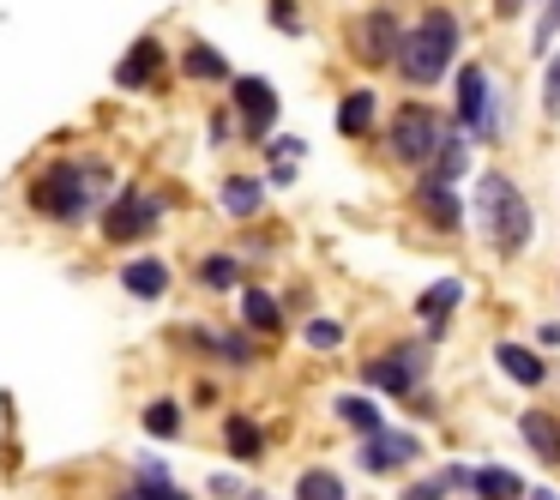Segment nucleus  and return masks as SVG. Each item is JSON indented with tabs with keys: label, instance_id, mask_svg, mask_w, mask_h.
<instances>
[{
	"label": "nucleus",
	"instance_id": "obj_33",
	"mask_svg": "<svg viewBox=\"0 0 560 500\" xmlns=\"http://www.w3.org/2000/svg\"><path fill=\"white\" fill-rule=\"evenodd\" d=\"M266 158H271V163H302V158H307V139H295V133H271V139H266Z\"/></svg>",
	"mask_w": 560,
	"mask_h": 500
},
{
	"label": "nucleus",
	"instance_id": "obj_30",
	"mask_svg": "<svg viewBox=\"0 0 560 500\" xmlns=\"http://www.w3.org/2000/svg\"><path fill=\"white\" fill-rule=\"evenodd\" d=\"M470 482H476V464H464V458H446V464H440V470H434V488H440V495H470Z\"/></svg>",
	"mask_w": 560,
	"mask_h": 500
},
{
	"label": "nucleus",
	"instance_id": "obj_13",
	"mask_svg": "<svg viewBox=\"0 0 560 500\" xmlns=\"http://www.w3.org/2000/svg\"><path fill=\"white\" fill-rule=\"evenodd\" d=\"M163 67H170V49L163 37H133V49L115 61V91H158L163 85Z\"/></svg>",
	"mask_w": 560,
	"mask_h": 500
},
{
	"label": "nucleus",
	"instance_id": "obj_4",
	"mask_svg": "<svg viewBox=\"0 0 560 500\" xmlns=\"http://www.w3.org/2000/svg\"><path fill=\"white\" fill-rule=\"evenodd\" d=\"M452 133H458V127H452V115L440 109V103L404 97L398 109L386 115V127H380V151H386V163H398V170H416V175H422L428 163H434V151L446 146Z\"/></svg>",
	"mask_w": 560,
	"mask_h": 500
},
{
	"label": "nucleus",
	"instance_id": "obj_25",
	"mask_svg": "<svg viewBox=\"0 0 560 500\" xmlns=\"http://www.w3.org/2000/svg\"><path fill=\"white\" fill-rule=\"evenodd\" d=\"M331 416H338V422L350 428L355 440H368L374 428H386V410H380L374 398H362V392H343V398L331 404Z\"/></svg>",
	"mask_w": 560,
	"mask_h": 500
},
{
	"label": "nucleus",
	"instance_id": "obj_2",
	"mask_svg": "<svg viewBox=\"0 0 560 500\" xmlns=\"http://www.w3.org/2000/svg\"><path fill=\"white\" fill-rule=\"evenodd\" d=\"M470 182V218L482 242L494 247V259H524L536 247V206L524 199V187L506 170H482Z\"/></svg>",
	"mask_w": 560,
	"mask_h": 500
},
{
	"label": "nucleus",
	"instance_id": "obj_22",
	"mask_svg": "<svg viewBox=\"0 0 560 500\" xmlns=\"http://www.w3.org/2000/svg\"><path fill=\"white\" fill-rule=\"evenodd\" d=\"M518 440L536 452L542 464H560V416L555 410H524L518 416Z\"/></svg>",
	"mask_w": 560,
	"mask_h": 500
},
{
	"label": "nucleus",
	"instance_id": "obj_24",
	"mask_svg": "<svg viewBox=\"0 0 560 500\" xmlns=\"http://www.w3.org/2000/svg\"><path fill=\"white\" fill-rule=\"evenodd\" d=\"M223 452L242 464H259L266 458V428L254 422V416H223Z\"/></svg>",
	"mask_w": 560,
	"mask_h": 500
},
{
	"label": "nucleus",
	"instance_id": "obj_37",
	"mask_svg": "<svg viewBox=\"0 0 560 500\" xmlns=\"http://www.w3.org/2000/svg\"><path fill=\"white\" fill-rule=\"evenodd\" d=\"M230 139H235V115L230 109H211V133H206V146H230Z\"/></svg>",
	"mask_w": 560,
	"mask_h": 500
},
{
	"label": "nucleus",
	"instance_id": "obj_17",
	"mask_svg": "<svg viewBox=\"0 0 560 500\" xmlns=\"http://www.w3.org/2000/svg\"><path fill=\"white\" fill-rule=\"evenodd\" d=\"M242 332L247 338H278V332H290V319H283V302L266 290V283H242Z\"/></svg>",
	"mask_w": 560,
	"mask_h": 500
},
{
	"label": "nucleus",
	"instance_id": "obj_29",
	"mask_svg": "<svg viewBox=\"0 0 560 500\" xmlns=\"http://www.w3.org/2000/svg\"><path fill=\"white\" fill-rule=\"evenodd\" d=\"M555 43H560V0H542V7H536V25H530V55L548 61Z\"/></svg>",
	"mask_w": 560,
	"mask_h": 500
},
{
	"label": "nucleus",
	"instance_id": "obj_19",
	"mask_svg": "<svg viewBox=\"0 0 560 500\" xmlns=\"http://www.w3.org/2000/svg\"><path fill=\"white\" fill-rule=\"evenodd\" d=\"M242 278H247V259L242 254H223V247H218V254H199L194 259V283L206 295H235V290H242Z\"/></svg>",
	"mask_w": 560,
	"mask_h": 500
},
{
	"label": "nucleus",
	"instance_id": "obj_23",
	"mask_svg": "<svg viewBox=\"0 0 560 500\" xmlns=\"http://www.w3.org/2000/svg\"><path fill=\"white\" fill-rule=\"evenodd\" d=\"M422 182H440V187H458V182H470V139H464V133H452L446 146L434 151V163L422 170Z\"/></svg>",
	"mask_w": 560,
	"mask_h": 500
},
{
	"label": "nucleus",
	"instance_id": "obj_6",
	"mask_svg": "<svg viewBox=\"0 0 560 500\" xmlns=\"http://www.w3.org/2000/svg\"><path fill=\"white\" fill-rule=\"evenodd\" d=\"M428 374H434V344H422V338H398L362 362V386L386 392L392 404H410L428 386Z\"/></svg>",
	"mask_w": 560,
	"mask_h": 500
},
{
	"label": "nucleus",
	"instance_id": "obj_39",
	"mask_svg": "<svg viewBox=\"0 0 560 500\" xmlns=\"http://www.w3.org/2000/svg\"><path fill=\"white\" fill-rule=\"evenodd\" d=\"M398 500H446V495L434 488V476H416V482H404V488H398Z\"/></svg>",
	"mask_w": 560,
	"mask_h": 500
},
{
	"label": "nucleus",
	"instance_id": "obj_12",
	"mask_svg": "<svg viewBox=\"0 0 560 500\" xmlns=\"http://www.w3.org/2000/svg\"><path fill=\"white\" fill-rule=\"evenodd\" d=\"M182 338L194 344V350H206L211 362H223V368H259V344L247 338L242 326H211V319H194Z\"/></svg>",
	"mask_w": 560,
	"mask_h": 500
},
{
	"label": "nucleus",
	"instance_id": "obj_18",
	"mask_svg": "<svg viewBox=\"0 0 560 500\" xmlns=\"http://www.w3.org/2000/svg\"><path fill=\"white\" fill-rule=\"evenodd\" d=\"M115 278H121V295H133V302H163V295H170V283H175V271L163 266L158 254H133L121 271H115Z\"/></svg>",
	"mask_w": 560,
	"mask_h": 500
},
{
	"label": "nucleus",
	"instance_id": "obj_7",
	"mask_svg": "<svg viewBox=\"0 0 560 500\" xmlns=\"http://www.w3.org/2000/svg\"><path fill=\"white\" fill-rule=\"evenodd\" d=\"M163 218H170V199L151 194V187H139V182H121L115 199L97 211V235L109 247H139V242H151V235L163 230Z\"/></svg>",
	"mask_w": 560,
	"mask_h": 500
},
{
	"label": "nucleus",
	"instance_id": "obj_8",
	"mask_svg": "<svg viewBox=\"0 0 560 500\" xmlns=\"http://www.w3.org/2000/svg\"><path fill=\"white\" fill-rule=\"evenodd\" d=\"M398 43H404V19L392 13V7H368V13H355L350 31H343L350 61L368 67V73H386V67L398 61Z\"/></svg>",
	"mask_w": 560,
	"mask_h": 500
},
{
	"label": "nucleus",
	"instance_id": "obj_41",
	"mask_svg": "<svg viewBox=\"0 0 560 500\" xmlns=\"http://www.w3.org/2000/svg\"><path fill=\"white\" fill-rule=\"evenodd\" d=\"M524 500H560L555 488H524Z\"/></svg>",
	"mask_w": 560,
	"mask_h": 500
},
{
	"label": "nucleus",
	"instance_id": "obj_42",
	"mask_svg": "<svg viewBox=\"0 0 560 500\" xmlns=\"http://www.w3.org/2000/svg\"><path fill=\"white\" fill-rule=\"evenodd\" d=\"M247 500H259V495H247Z\"/></svg>",
	"mask_w": 560,
	"mask_h": 500
},
{
	"label": "nucleus",
	"instance_id": "obj_16",
	"mask_svg": "<svg viewBox=\"0 0 560 500\" xmlns=\"http://www.w3.org/2000/svg\"><path fill=\"white\" fill-rule=\"evenodd\" d=\"M331 121H338V133L355 139V146H362V139H374L380 133V91L374 85H350L338 97V115H331Z\"/></svg>",
	"mask_w": 560,
	"mask_h": 500
},
{
	"label": "nucleus",
	"instance_id": "obj_3",
	"mask_svg": "<svg viewBox=\"0 0 560 500\" xmlns=\"http://www.w3.org/2000/svg\"><path fill=\"white\" fill-rule=\"evenodd\" d=\"M458 49H464V19L452 13V7H428L416 25H404V43H398L392 73L422 97V91H434V85H446V79H452Z\"/></svg>",
	"mask_w": 560,
	"mask_h": 500
},
{
	"label": "nucleus",
	"instance_id": "obj_21",
	"mask_svg": "<svg viewBox=\"0 0 560 500\" xmlns=\"http://www.w3.org/2000/svg\"><path fill=\"white\" fill-rule=\"evenodd\" d=\"M182 73L194 79V85H230V79H235V67L223 61V49H218V43L194 37V43L182 49Z\"/></svg>",
	"mask_w": 560,
	"mask_h": 500
},
{
	"label": "nucleus",
	"instance_id": "obj_28",
	"mask_svg": "<svg viewBox=\"0 0 560 500\" xmlns=\"http://www.w3.org/2000/svg\"><path fill=\"white\" fill-rule=\"evenodd\" d=\"M295 332H302V344H307L314 356H331V350H343V338H350V326H343L338 314H307Z\"/></svg>",
	"mask_w": 560,
	"mask_h": 500
},
{
	"label": "nucleus",
	"instance_id": "obj_20",
	"mask_svg": "<svg viewBox=\"0 0 560 500\" xmlns=\"http://www.w3.org/2000/svg\"><path fill=\"white\" fill-rule=\"evenodd\" d=\"M218 206H223V218L254 223L259 211H266V182H259V175H223V182H218Z\"/></svg>",
	"mask_w": 560,
	"mask_h": 500
},
{
	"label": "nucleus",
	"instance_id": "obj_38",
	"mask_svg": "<svg viewBox=\"0 0 560 500\" xmlns=\"http://www.w3.org/2000/svg\"><path fill=\"white\" fill-rule=\"evenodd\" d=\"M530 350H560V319H536V332H530Z\"/></svg>",
	"mask_w": 560,
	"mask_h": 500
},
{
	"label": "nucleus",
	"instance_id": "obj_32",
	"mask_svg": "<svg viewBox=\"0 0 560 500\" xmlns=\"http://www.w3.org/2000/svg\"><path fill=\"white\" fill-rule=\"evenodd\" d=\"M542 115L560 121V43H555V55L542 61Z\"/></svg>",
	"mask_w": 560,
	"mask_h": 500
},
{
	"label": "nucleus",
	"instance_id": "obj_40",
	"mask_svg": "<svg viewBox=\"0 0 560 500\" xmlns=\"http://www.w3.org/2000/svg\"><path fill=\"white\" fill-rule=\"evenodd\" d=\"M524 7H530V0H494V13H500V19H518Z\"/></svg>",
	"mask_w": 560,
	"mask_h": 500
},
{
	"label": "nucleus",
	"instance_id": "obj_10",
	"mask_svg": "<svg viewBox=\"0 0 560 500\" xmlns=\"http://www.w3.org/2000/svg\"><path fill=\"white\" fill-rule=\"evenodd\" d=\"M422 452H428L422 434L386 422V428H374L368 440H355V470H368V476H398V470H410V464H422Z\"/></svg>",
	"mask_w": 560,
	"mask_h": 500
},
{
	"label": "nucleus",
	"instance_id": "obj_27",
	"mask_svg": "<svg viewBox=\"0 0 560 500\" xmlns=\"http://www.w3.org/2000/svg\"><path fill=\"white\" fill-rule=\"evenodd\" d=\"M139 428H145L151 440H182V434H187V410H182V398H151L145 410H139Z\"/></svg>",
	"mask_w": 560,
	"mask_h": 500
},
{
	"label": "nucleus",
	"instance_id": "obj_14",
	"mask_svg": "<svg viewBox=\"0 0 560 500\" xmlns=\"http://www.w3.org/2000/svg\"><path fill=\"white\" fill-rule=\"evenodd\" d=\"M464 302V278H434L416 295V319H422V344H440L452 332V314Z\"/></svg>",
	"mask_w": 560,
	"mask_h": 500
},
{
	"label": "nucleus",
	"instance_id": "obj_35",
	"mask_svg": "<svg viewBox=\"0 0 560 500\" xmlns=\"http://www.w3.org/2000/svg\"><path fill=\"white\" fill-rule=\"evenodd\" d=\"M295 175H302V163H266V175H259V182H266V194H290Z\"/></svg>",
	"mask_w": 560,
	"mask_h": 500
},
{
	"label": "nucleus",
	"instance_id": "obj_26",
	"mask_svg": "<svg viewBox=\"0 0 560 500\" xmlns=\"http://www.w3.org/2000/svg\"><path fill=\"white\" fill-rule=\"evenodd\" d=\"M290 500H350V482H343L331 464H307V470L295 476Z\"/></svg>",
	"mask_w": 560,
	"mask_h": 500
},
{
	"label": "nucleus",
	"instance_id": "obj_15",
	"mask_svg": "<svg viewBox=\"0 0 560 500\" xmlns=\"http://www.w3.org/2000/svg\"><path fill=\"white\" fill-rule=\"evenodd\" d=\"M494 368L512 380V386H524V392H536V386H548V380H555L548 356L530 350V344H518V338H500L494 344Z\"/></svg>",
	"mask_w": 560,
	"mask_h": 500
},
{
	"label": "nucleus",
	"instance_id": "obj_9",
	"mask_svg": "<svg viewBox=\"0 0 560 500\" xmlns=\"http://www.w3.org/2000/svg\"><path fill=\"white\" fill-rule=\"evenodd\" d=\"M230 115L247 146H266L278 133V91H271V79H259V73L230 79Z\"/></svg>",
	"mask_w": 560,
	"mask_h": 500
},
{
	"label": "nucleus",
	"instance_id": "obj_36",
	"mask_svg": "<svg viewBox=\"0 0 560 500\" xmlns=\"http://www.w3.org/2000/svg\"><path fill=\"white\" fill-rule=\"evenodd\" d=\"M206 495H211V500H247V488H242V476H235V470H218V476L206 482Z\"/></svg>",
	"mask_w": 560,
	"mask_h": 500
},
{
	"label": "nucleus",
	"instance_id": "obj_31",
	"mask_svg": "<svg viewBox=\"0 0 560 500\" xmlns=\"http://www.w3.org/2000/svg\"><path fill=\"white\" fill-rule=\"evenodd\" d=\"M266 25L283 31V37H307V19H302L295 0H266Z\"/></svg>",
	"mask_w": 560,
	"mask_h": 500
},
{
	"label": "nucleus",
	"instance_id": "obj_11",
	"mask_svg": "<svg viewBox=\"0 0 560 500\" xmlns=\"http://www.w3.org/2000/svg\"><path fill=\"white\" fill-rule=\"evenodd\" d=\"M410 206H416V218H422L434 235H446V242H458V235H464V223H470V206H464V194H458V187L422 182V175H416V187H410Z\"/></svg>",
	"mask_w": 560,
	"mask_h": 500
},
{
	"label": "nucleus",
	"instance_id": "obj_34",
	"mask_svg": "<svg viewBox=\"0 0 560 500\" xmlns=\"http://www.w3.org/2000/svg\"><path fill=\"white\" fill-rule=\"evenodd\" d=\"M163 482H175L163 458H139V464H133V488H163Z\"/></svg>",
	"mask_w": 560,
	"mask_h": 500
},
{
	"label": "nucleus",
	"instance_id": "obj_5",
	"mask_svg": "<svg viewBox=\"0 0 560 500\" xmlns=\"http://www.w3.org/2000/svg\"><path fill=\"white\" fill-rule=\"evenodd\" d=\"M452 127H458L470 146H500L506 139V103H500V85H494V73H488L482 61H464V67H452Z\"/></svg>",
	"mask_w": 560,
	"mask_h": 500
},
{
	"label": "nucleus",
	"instance_id": "obj_1",
	"mask_svg": "<svg viewBox=\"0 0 560 500\" xmlns=\"http://www.w3.org/2000/svg\"><path fill=\"white\" fill-rule=\"evenodd\" d=\"M115 187H121V175H115L103 158H49L25 182V199H31L37 218L73 230V223H91L103 206H109Z\"/></svg>",
	"mask_w": 560,
	"mask_h": 500
}]
</instances>
